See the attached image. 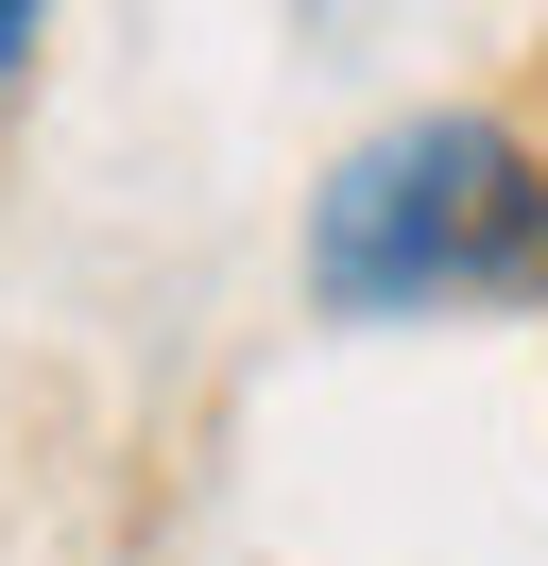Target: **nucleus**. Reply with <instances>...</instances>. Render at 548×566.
Here are the masks:
<instances>
[{"label":"nucleus","instance_id":"nucleus-1","mask_svg":"<svg viewBox=\"0 0 548 566\" xmlns=\"http://www.w3.org/2000/svg\"><path fill=\"white\" fill-rule=\"evenodd\" d=\"M308 310L326 326H445V310H548V138L497 104L377 120L308 189Z\"/></svg>","mask_w":548,"mask_h":566},{"label":"nucleus","instance_id":"nucleus-2","mask_svg":"<svg viewBox=\"0 0 548 566\" xmlns=\"http://www.w3.org/2000/svg\"><path fill=\"white\" fill-rule=\"evenodd\" d=\"M34 18H52V0H0V86H18V52H34Z\"/></svg>","mask_w":548,"mask_h":566}]
</instances>
